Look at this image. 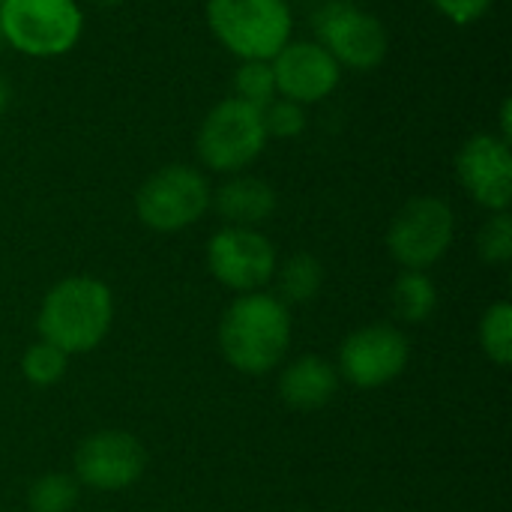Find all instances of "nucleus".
<instances>
[{"label": "nucleus", "mask_w": 512, "mask_h": 512, "mask_svg": "<svg viewBox=\"0 0 512 512\" xmlns=\"http://www.w3.org/2000/svg\"><path fill=\"white\" fill-rule=\"evenodd\" d=\"M291 342V315L288 306L261 291H249L237 297L219 324V345L225 360L246 372L264 375L270 372Z\"/></svg>", "instance_id": "obj_1"}, {"label": "nucleus", "mask_w": 512, "mask_h": 512, "mask_svg": "<svg viewBox=\"0 0 512 512\" xmlns=\"http://www.w3.org/2000/svg\"><path fill=\"white\" fill-rule=\"evenodd\" d=\"M111 315L114 303L105 282L90 276H69L45 294L39 333L42 342L57 345L63 354L93 351L105 339Z\"/></svg>", "instance_id": "obj_2"}, {"label": "nucleus", "mask_w": 512, "mask_h": 512, "mask_svg": "<svg viewBox=\"0 0 512 512\" xmlns=\"http://www.w3.org/2000/svg\"><path fill=\"white\" fill-rule=\"evenodd\" d=\"M210 33L240 60H273L294 30L288 0H207Z\"/></svg>", "instance_id": "obj_3"}, {"label": "nucleus", "mask_w": 512, "mask_h": 512, "mask_svg": "<svg viewBox=\"0 0 512 512\" xmlns=\"http://www.w3.org/2000/svg\"><path fill=\"white\" fill-rule=\"evenodd\" d=\"M0 30L18 54H69L84 30L78 0H0Z\"/></svg>", "instance_id": "obj_4"}, {"label": "nucleus", "mask_w": 512, "mask_h": 512, "mask_svg": "<svg viewBox=\"0 0 512 512\" xmlns=\"http://www.w3.org/2000/svg\"><path fill=\"white\" fill-rule=\"evenodd\" d=\"M267 144L261 108L231 96L207 111L198 126V159L219 174H240L249 168Z\"/></svg>", "instance_id": "obj_5"}, {"label": "nucleus", "mask_w": 512, "mask_h": 512, "mask_svg": "<svg viewBox=\"0 0 512 512\" xmlns=\"http://www.w3.org/2000/svg\"><path fill=\"white\" fill-rule=\"evenodd\" d=\"M312 27L318 36L315 42L324 45L339 66L357 72L378 69L390 51V36L381 18L351 0H324Z\"/></svg>", "instance_id": "obj_6"}, {"label": "nucleus", "mask_w": 512, "mask_h": 512, "mask_svg": "<svg viewBox=\"0 0 512 512\" xmlns=\"http://www.w3.org/2000/svg\"><path fill=\"white\" fill-rule=\"evenodd\" d=\"M207 207L210 183L192 165H165L153 171L135 195L138 219L162 234L195 225L207 213Z\"/></svg>", "instance_id": "obj_7"}, {"label": "nucleus", "mask_w": 512, "mask_h": 512, "mask_svg": "<svg viewBox=\"0 0 512 512\" xmlns=\"http://www.w3.org/2000/svg\"><path fill=\"white\" fill-rule=\"evenodd\" d=\"M453 207L435 195L411 198L390 222L387 246L405 270H426L441 261L453 243Z\"/></svg>", "instance_id": "obj_8"}, {"label": "nucleus", "mask_w": 512, "mask_h": 512, "mask_svg": "<svg viewBox=\"0 0 512 512\" xmlns=\"http://www.w3.org/2000/svg\"><path fill=\"white\" fill-rule=\"evenodd\" d=\"M207 261L213 276L234 291H255L267 285L276 273V249L255 228H222L207 246Z\"/></svg>", "instance_id": "obj_9"}, {"label": "nucleus", "mask_w": 512, "mask_h": 512, "mask_svg": "<svg viewBox=\"0 0 512 512\" xmlns=\"http://www.w3.org/2000/svg\"><path fill=\"white\" fill-rule=\"evenodd\" d=\"M456 177L486 210L501 213L512 201V150L501 135L480 132L456 153Z\"/></svg>", "instance_id": "obj_10"}, {"label": "nucleus", "mask_w": 512, "mask_h": 512, "mask_svg": "<svg viewBox=\"0 0 512 512\" xmlns=\"http://www.w3.org/2000/svg\"><path fill=\"white\" fill-rule=\"evenodd\" d=\"M273 81L276 96L291 99L297 105H312L327 99L342 78V66L333 60V54L309 39L288 42L273 60Z\"/></svg>", "instance_id": "obj_11"}, {"label": "nucleus", "mask_w": 512, "mask_h": 512, "mask_svg": "<svg viewBox=\"0 0 512 512\" xmlns=\"http://www.w3.org/2000/svg\"><path fill=\"white\" fill-rule=\"evenodd\" d=\"M408 357H411L408 339L396 327L372 324L345 339L339 363L351 384L372 390L399 378L402 369L408 366Z\"/></svg>", "instance_id": "obj_12"}, {"label": "nucleus", "mask_w": 512, "mask_h": 512, "mask_svg": "<svg viewBox=\"0 0 512 512\" xmlns=\"http://www.w3.org/2000/svg\"><path fill=\"white\" fill-rule=\"evenodd\" d=\"M144 447L129 432H96L75 453V474L99 492H120L144 471Z\"/></svg>", "instance_id": "obj_13"}, {"label": "nucleus", "mask_w": 512, "mask_h": 512, "mask_svg": "<svg viewBox=\"0 0 512 512\" xmlns=\"http://www.w3.org/2000/svg\"><path fill=\"white\" fill-rule=\"evenodd\" d=\"M210 207L234 228H252L273 216L276 210V192L267 180L234 174L225 180L216 192H210Z\"/></svg>", "instance_id": "obj_14"}, {"label": "nucleus", "mask_w": 512, "mask_h": 512, "mask_svg": "<svg viewBox=\"0 0 512 512\" xmlns=\"http://www.w3.org/2000/svg\"><path fill=\"white\" fill-rule=\"evenodd\" d=\"M339 390V375L336 369L321 360V357H300L294 360L279 381L282 399L297 408V411H315L324 408Z\"/></svg>", "instance_id": "obj_15"}, {"label": "nucleus", "mask_w": 512, "mask_h": 512, "mask_svg": "<svg viewBox=\"0 0 512 512\" xmlns=\"http://www.w3.org/2000/svg\"><path fill=\"white\" fill-rule=\"evenodd\" d=\"M321 282H324L321 261L315 255H309V252H297L279 270V300L303 306V303H309L318 294Z\"/></svg>", "instance_id": "obj_16"}, {"label": "nucleus", "mask_w": 512, "mask_h": 512, "mask_svg": "<svg viewBox=\"0 0 512 512\" xmlns=\"http://www.w3.org/2000/svg\"><path fill=\"white\" fill-rule=\"evenodd\" d=\"M393 300L399 315L411 324H423L438 306L435 285L423 270H405L393 285Z\"/></svg>", "instance_id": "obj_17"}, {"label": "nucleus", "mask_w": 512, "mask_h": 512, "mask_svg": "<svg viewBox=\"0 0 512 512\" xmlns=\"http://www.w3.org/2000/svg\"><path fill=\"white\" fill-rule=\"evenodd\" d=\"M480 345L486 357L498 366L512 363V306L510 303H495L480 324Z\"/></svg>", "instance_id": "obj_18"}, {"label": "nucleus", "mask_w": 512, "mask_h": 512, "mask_svg": "<svg viewBox=\"0 0 512 512\" xmlns=\"http://www.w3.org/2000/svg\"><path fill=\"white\" fill-rule=\"evenodd\" d=\"M234 96L255 108H264L267 102H273L276 81H273L270 60H240L237 75H234Z\"/></svg>", "instance_id": "obj_19"}, {"label": "nucleus", "mask_w": 512, "mask_h": 512, "mask_svg": "<svg viewBox=\"0 0 512 512\" xmlns=\"http://www.w3.org/2000/svg\"><path fill=\"white\" fill-rule=\"evenodd\" d=\"M78 501V483L66 474H45L30 486V512H69Z\"/></svg>", "instance_id": "obj_20"}, {"label": "nucleus", "mask_w": 512, "mask_h": 512, "mask_svg": "<svg viewBox=\"0 0 512 512\" xmlns=\"http://www.w3.org/2000/svg\"><path fill=\"white\" fill-rule=\"evenodd\" d=\"M66 357H69V354H63L57 345H51V342H36V345H30V348L24 351V357H21V372H24V378H27L30 384H36V387H51V384H57V381L63 378V372H66Z\"/></svg>", "instance_id": "obj_21"}, {"label": "nucleus", "mask_w": 512, "mask_h": 512, "mask_svg": "<svg viewBox=\"0 0 512 512\" xmlns=\"http://www.w3.org/2000/svg\"><path fill=\"white\" fill-rule=\"evenodd\" d=\"M477 249H480V258L486 264H507L512 258V219L507 210L495 213L483 228H480V237H477Z\"/></svg>", "instance_id": "obj_22"}, {"label": "nucleus", "mask_w": 512, "mask_h": 512, "mask_svg": "<svg viewBox=\"0 0 512 512\" xmlns=\"http://www.w3.org/2000/svg\"><path fill=\"white\" fill-rule=\"evenodd\" d=\"M261 120L267 129V138H297L306 129V111L303 105L276 96L261 108Z\"/></svg>", "instance_id": "obj_23"}, {"label": "nucleus", "mask_w": 512, "mask_h": 512, "mask_svg": "<svg viewBox=\"0 0 512 512\" xmlns=\"http://www.w3.org/2000/svg\"><path fill=\"white\" fill-rule=\"evenodd\" d=\"M444 18H450L453 24H474L480 21L495 0H429Z\"/></svg>", "instance_id": "obj_24"}, {"label": "nucleus", "mask_w": 512, "mask_h": 512, "mask_svg": "<svg viewBox=\"0 0 512 512\" xmlns=\"http://www.w3.org/2000/svg\"><path fill=\"white\" fill-rule=\"evenodd\" d=\"M510 111H512V105H510V99H507V102L501 105V138H504V141H510V135H512Z\"/></svg>", "instance_id": "obj_25"}, {"label": "nucleus", "mask_w": 512, "mask_h": 512, "mask_svg": "<svg viewBox=\"0 0 512 512\" xmlns=\"http://www.w3.org/2000/svg\"><path fill=\"white\" fill-rule=\"evenodd\" d=\"M6 105H9V84L0 78V111H3Z\"/></svg>", "instance_id": "obj_26"}, {"label": "nucleus", "mask_w": 512, "mask_h": 512, "mask_svg": "<svg viewBox=\"0 0 512 512\" xmlns=\"http://www.w3.org/2000/svg\"><path fill=\"white\" fill-rule=\"evenodd\" d=\"M99 6H117V3H123V0H96Z\"/></svg>", "instance_id": "obj_27"}, {"label": "nucleus", "mask_w": 512, "mask_h": 512, "mask_svg": "<svg viewBox=\"0 0 512 512\" xmlns=\"http://www.w3.org/2000/svg\"><path fill=\"white\" fill-rule=\"evenodd\" d=\"M0 45H3V30H0Z\"/></svg>", "instance_id": "obj_28"}, {"label": "nucleus", "mask_w": 512, "mask_h": 512, "mask_svg": "<svg viewBox=\"0 0 512 512\" xmlns=\"http://www.w3.org/2000/svg\"><path fill=\"white\" fill-rule=\"evenodd\" d=\"M321 3H324V0H321Z\"/></svg>", "instance_id": "obj_29"}]
</instances>
